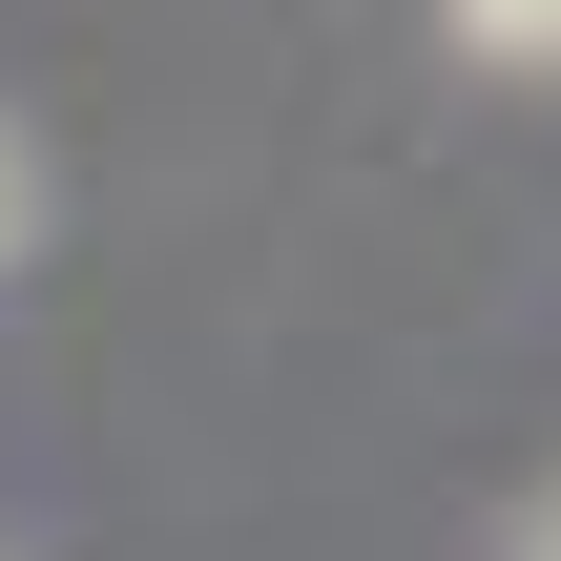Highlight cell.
<instances>
[{
	"instance_id": "obj_1",
	"label": "cell",
	"mask_w": 561,
	"mask_h": 561,
	"mask_svg": "<svg viewBox=\"0 0 561 561\" xmlns=\"http://www.w3.org/2000/svg\"><path fill=\"white\" fill-rule=\"evenodd\" d=\"M458 42L479 62H561V0H458Z\"/></svg>"
},
{
	"instance_id": "obj_2",
	"label": "cell",
	"mask_w": 561,
	"mask_h": 561,
	"mask_svg": "<svg viewBox=\"0 0 561 561\" xmlns=\"http://www.w3.org/2000/svg\"><path fill=\"white\" fill-rule=\"evenodd\" d=\"M21 229H42V167H21V125H0V250H21Z\"/></svg>"
},
{
	"instance_id": "obj_3",
	"label": "cell",
	"mask_w": 561,
	"mask_h": 561,
	"mask_svg": "<svg viewBox=\"0 0 561 561\" xmlns=\"http://www.w3.org/2000/svg\"><path fill=\"white\" fill-rule=\"evenodd\" d=\"M520 561H561V520H541V541H520Z\"/></svg>"
}]
</instances>
